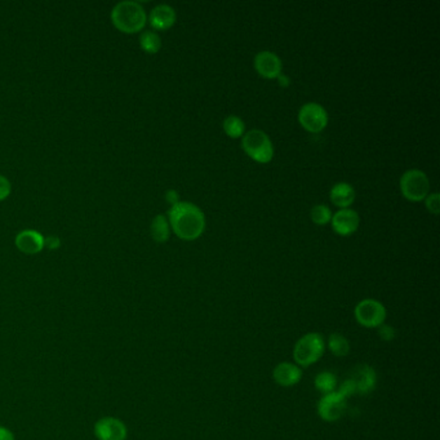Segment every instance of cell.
Listing matches in <instances>:
<instances>
[{
	"mask_svg": "<svg viewBox=\"0 0 440 440\" xmlns=\"http://www.w3.org/2000/svg\"><path fill=\"white\" fill-rule=\"evenodd\" d=\"M277 82L279 84L282 85V87H289V84H291V79L284 75V74H280L279 76H277Z\"/></svg>",
	"mask_w": 440,
	"mask_h": 440,
	"instance_id": "29",
	"label": "cell"
},
{
	"mask_svg": "<svg viewBox=\"0 0 440 440\" xmlns=\"http://www.w3.org/2000/svg\"><path fill=\"white\" fill-rule=\"evenodd\" d=\"M400 190L408 200L421 202L430 193V181L425 172L409 170L400 177Z\"/></svg>",
	"mask_w": 440,
	"mask_h": 440,
	"instance_id": "5",
	"label": "cell"
},
{
	"mask_svg": "<svg viewBox=\"0 0 440 440\" xmlns=\"http://www.w3.org/2000/svg\"><path fill=\"white\" fill-rule=\"evenodd\" d=\"M61 247V240L57 235H48L44 238V248H48L50 251L58 249Z\"/></svg>",
	"mask_w": 440,
	"mask_h": 440,
	"instance_id": "26",
	"label": "cell"
},
{
	"mask_svg": "<svg viewBox=\"0 0 440 440\" xmlns=\"http://www.w3.org/2000/svg\"><path fill=\"white\" fill-rule=\"evenodd\" d=\"M425 200H426V208H427V211H430L432 214H439L440 202L439 194H438V193L429 194V195L425 198Z\"/></svg>",
	"mask_w": 440,
	"mask_h": 440,
	"instance_id": "24",
	"label": "cell"
},
{
	"mask_svg": "<svg viewBox=\"0 0 440 440\" xmlns=\"http://www.w3.org/2000/svg\"><path fill=\"white\" fill-rule=\"evenodd\" d=\"M298 121L306 131L311 133L322 132L328 124L326 110L317 102H308L298 111Z\"/></svg>",
	"mask_w": 440,
	"mask_h": 440,
	"instance_id": "7",
	"label": "cell"
},
{
	"mask_svg": "<svg viewBox=\"0 0 440 440\" xmlns=\"http://www.w3.org/2000/svg\"><path fill=\"white\" fill-rule=\"evenodd\" d=\"M332 228L340 235H350L359 228V214L351 208H343L332 216Z\"/></svg>",
	"mask_w": 440,
	"mask_h": 440,
	"instance_id": "11",
	"label": "cell"
},
{
	"mask_svg": "<svg viewBox=\"0 0 440 440\" xmlns=\"http://www.w3.org/2000/svg\"><path fill=\"white\" fill-rule=\"evenodd\" d=\"M355 387V394L366 395L373 392L377 385L376 371L371 366H359L352 371L350 377Z\"/></svg>",
	"mask_w": 440,
	"mask_h": 440,
	"instance_id": "12",
	"label": "cell"
},
{
	"mask_svg": "<svg viewBox=\"0 0 440 440\" xmlns=\"http://www.w3.org/2000/svg\"><path fill=\"white\" fill-rule=\"evenodd\" d=\"M168 222L174 234L182 240H195L204 233L203 211L190 202H179L168 211Z\"/></svg>",
	"mask_w": 440,
	"mask_h": 440,
	"instance_id": "1",
	"label": "cell"
},
{
	"mask_svg": "<svg viewBox=\"0 0 440 440\" xmlns=\"http://www.w3.org/2000/svg\"><path fill=\"white\" fill-rule=\"evenodd\" d=\"M273 378L274 381L283 386V387H291L301 381L302 371L298 366L294 363H280L273 371Z\"/></svg>",
	"mask_w": 440,
	"mask_h": 440,
	"instance_id": "14",
	"label": "cell"
},
{
	"mask_svg": "<svg viewBox=\"0 0 440 440\" xmlns=\"http://www.w3.org/2000/svg\"><path fill=\"white\" fill-rule=\"evenodd\" d=\"M16 247L26 254H36L44 248V237L35 230H22L17 234Z\"/></svg>",
	"mask_w": 440,
	"mask_h": 440,
	"instance_id": "13",
	"label": "cell"
},
{
	"mask_svg": "<svg viewBox=\"0 0 440 440\" xmlns=\"http://www.w3.org/2000/svg\"><path fill=\"white\" fill-rule=\"evenodd\" d=\"M331 200L334 205L343 208H349L355 202V190L348 182H338L331 188Z\"/></svg>",
	"mask_w": 440,
	"mask_h": 440,
	"instance_id": "16",
	"label": "cell"
},
{
	"mask_svg": "<svg viewBox=\"0 0 440 440\" xmlns=\"http://www.w3.org/2000/svg\"><path fill=\"white\" fill-rule=\"evenodd\" d=\"M314 383H315L317 390L326 395V394L336 392L337 377L332 372H322L315 377Z\"/></svg>",
	"mask_w": 440,
	"mask_h": 440,
	"instance_id": "21",
	"label": "cell"
},
{
	"mask_svg": "<svg viewBox=\"0 0 440 440\" xmlns=\"http://www.w3.org/2000/svg\"><path fill=\"white\" fill-rule=\"evenodd\" d=\"M0 440H15V435L7 427L0 426Z\"/></svg>",
	"mask_w": 440,
	"mask_h": 440,
	"instance_id": "28",
	"label": "cell"
},
{
	"mask_svg": "<svg viewBox=\"0 0 440 440\" xmlns=\"http://www.w3.org/2000/svg\"><path fill=\"white\" fill-rule=\"evenodd\" d=\"M254 67L257 73L263 78L274 79L282 74L283 64H282V60L277 57L275 53L270 50H261L254 57Z\"/></svg>",
	"mask_w": 440,
	"mask_h": 440,
	"instance_id": "10",
	"label": "cell"
},
{
	"mask_svg": "<svg viewBox=\"0 0 440 440\" xmlns=\"http://www.w3.org/2000/svg\"><path fill=\"white\" fill-rule=\"evenodd\" d=\"M165 200H167L168 203L171 204V205L179 203V193H177L176 190H173V188L168 190V191L165 193Z\"/></svg>",
	"mask_w": 440,
	"mask_h": 440,
	"instance_id": "27",
	"label": "cell"
},
{
	"mask_svg": "<svg viewBox=\"0 0 440 440\" xmlns=\"http://www.w3.org/2000/svg\"><path fill=\"white\" fill-rule=\"evenodd\" d=\"M332 219L331 209L324 204L314 205L311 209V220L314 221L317 225H326Z\"/></svg>",
	"mask_w": 440,
	"mask_h": 440,
	"instance_id": "22",
	"label": "cell"
},
{
	"mask_svg": "<svg viewBox=\"0 0 440 440\" xmlns=\"http://www.w3.org/2000/svg\"><path fill=\"white\" fill-rule=\"evenodd\" d=\"M242 147L247 154L259 163H269L274 155L271 139L261 130L247 132L242 139Z\"/></svg>",
	"mask_w": 440,
	"mask_h": 440,
	"instance_id": "4",
	"label": "cell"
},
{
	"mask_svg": "<svg viewBox=\"0 0 440 440\" xmlns=\"http://www.w3.org/2000/svg\"><path fill=\"white\" fill-rule=\"evenodd\" d=\"M224 130L228 137L239 139L245 133V124L242 121V118H239L237 115H230L224 121Z\"/></svg>",
	"mask_w": 440,
	"mask_h": 440,
	"instance_id": "20",
	"label": "cell"
},
{
	"mask_svg": "<svg viewBox=\"0 0 440 440\" xmlns=\"http://www.w3.org/2000/svg\"><path fill=\"white\" fill-rule=\"evenodd\" d=\"M11 191H12V186H11L9 179L0 174V202L6 200L11 194Z\"/></svg>",
	"mask_w": 440,
	"mask_h": 440,
	"instance_id": "25",
	"label": "cell"
},
{
	"mask_svg": "<svg viewBox=\"0 0 440 440\" xmlns=\"http://www.w3.org/2000/svg\"><path fill=\"white\" fill-rule=\"evenodd\" d=\"M377 332H378L380 338H381L383 341H386V343H390V341H392V340L395 338V336H397L395 328L389 326V324H385V323H383V326H380L377 328Z\"/></svg>",
	"mask_w": 440,
	"mask_h": 440,
	"instance_id": "23",
	"label": "cell"
},
{
	"mask_svg": "<svg viewBox=\"0 0 440 440\" xmlns=\"http://www.w3.org/2000/svg\"><path fill=\"white\" fill-rule=\"evenodd\" d=\"M328 349L336 357L343 358L350 352V343L343 334H332L328 337Z\"/></svg>",
	"mask_w": 440,
	"mask_h": 440,
	"instance_id": "18",
	"label": "cell"
},
{
	"mask_svg": "<svg viewBox=\"0 0 440 440\" xmlns=\"http://www.w3.org/2000/svg\"><path fill=\"white\" fill-rule=\"evenodd\" d=\"M146 21V12L139 1H119L111 11V22L122 33H139L145 27Z\"/></svg>",
	"mask_w": 440,
	"mask_h": 440,
	"instance_id": "2",
	"label": "cell"
},
{
	"mask_svg": "<svg viewBox=\"0 0 440 440\" xmlns=\"http://www.w3.org/2000/svg\"><path fill=\"white\" fill-rule=\"evenodd\" d=\"M354 317L364 328H378L386 320V309L383 303L373 298L359 302L354 309Z\"/></svg>",
	"mask_w": 440,
	"mask_h": 440,
	"instance_id": "6",
	"label": "cell"
},
{
	"mask_svg": "<svg viewBox=\"0 0 440 440\" xmlns=\"http://www.w3.org/2000/svg\"><path fill=\"white\" fill-rule=\"evenodd\" d=\"M95 435L98 440H125L128 430L119 418L104 417L95 425Z\"/></svg>",
	"mask_w": 440,
	"mask_h": 440,
	"instance_id": "9",
	"label": "cell"
},
{
	"mask_svg": "<svg viewBox=\"0 0 440 440\" xmlns=\"http://www.w3.org/2000/svg\"><path fill=\"white\" fill-rule=\"evenodd\" d=\"M348 408V399L338 392L326 394L318 403L320 418L326 422L338 421L345 415Z\"/></svg>",
	"mask_w": 440,
	"mask_h": 440,
	"instance_id": "8",
	"label": "cell"
},
{
	"mask_svg": "<svg viewBox=\"0 0 440 440\" xmlns=\"http://www.w3.org/2000/svg\"><path fill=\"white\" fill-rule=\"evenodd\" d=\"M139 46L146 53L154 55V53L159 52V49L162 48V39H160L159 34L151 32V30H146L139 36Z\"/></svg>",
	"mask_w": 440,
	"mask_h": 440,
	"instance_id": "19",
	"label": "cell"
},
{
	"mask_svg": "<svg viewBox=\"0 0 440 440\" xmlns=\"http://www.w3.org/2000/svg\"><path fill=\"white\" fill-rule=\"evenodd\" d=\"M149 22L156 30H167L176 22V12L168 4H159L151 9Z\"/></svg>",
	"mask_w": 440,
	"mask_h": 440,
	"instance_id": "15",
	"label": "cell"
},
{
	"mask_svg": "<svg viewBox=\"0 0 440 440\" xmlns=\"http://www.w3.org/2000/svg\"><path fill=\"white\" fill-rule=\"evenodd\" d=\"M326 340L323 334L311 332L302 336L294 348V359L301 367H310L323 357Z\"/></svg>",
	"mask_w": 440,
	"mask_h": 440,
	"instance_id": "3",
	"label": "cell"
},
{
	"mask_svg": "<svg viewBox=\"0 0 440 440\" xmlns=\"http://www.w3.org/2000/svg\"><path fill=\"white\" fill-rule=\"evenodd\" d=\"M150 231L155 242L165 243L170 239V234H171V226H170L168 219L164 214L155 216L150 226Z\"/></svg>",
	"mask_w": 440,
	"mask_h": 440,
	"instance_id": "17",
	"label": "cell"
}]
</instances>
